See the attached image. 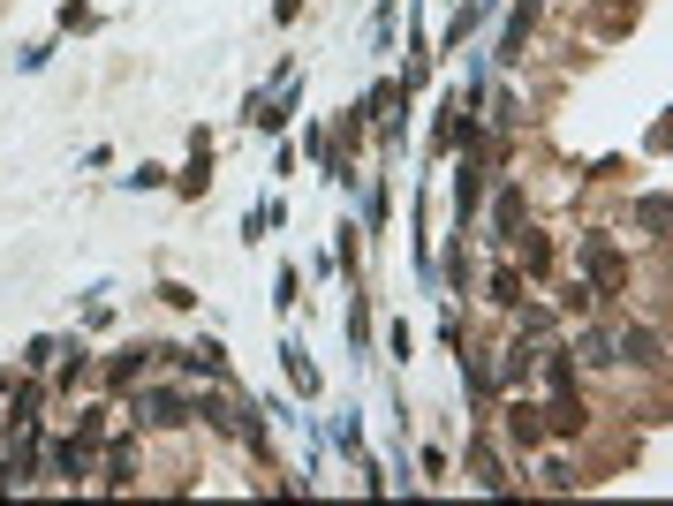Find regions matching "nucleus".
Wrapping results in <instances>:
<instances>
[{
	"instance_id": "nucleus-3",
	"label": "nucleus",
	"mask_w": 673,
	"mask_h": 506,
	"mask_svg": "<svg viewBox=\"0 0 673 506\" xmlns=\"http://www.w3.org/2000/svg\"><path fill=\"white\" fill-rule=\"evenodd\" d=\"M613 363H658V333H651V325H628V333H621V355H613Z\"/></svg>"
},
{
	"instance_id": "nucleus-10",
	"label": "nucleus",
	"mask_w": 673,
	"mask_h": 506,
	"mask_svg": "<svg viewBox=\"0 0 673 506\" xmlns=\"http://www.w3.org/2000/svg\"><path fill=\"white\" fill-rule=\"evenodd\" d=\"M394 23H401V16H394V0H379V16H371V46H379V53L394 46Z\"/></svg>"
},
{
	"instance_id": "nucleus-11",
	"label": "nucleus",
	"mask_w": 673,
	"mask_h": 506,
	"mask_svg": "<svg viewBox=\"0 0 673 506\" xmlns=\"http://www.w3.org/2000/svg\"><path fill=\"white\" fill-rule=\"evenodd\" d=\"M280 355H288V378H295V386H303V393H311V386H318V371H311V355H303V348H280Z\"/></svg>"
},
{
	"instance_id": "nucleus-5",
	"label": "nucleus",
	"mask_w": 673,
	"mask_h": 506,
	"mask_svg": "<svg viewBox=\"0 0 673 506\" xmlns=\"http://www.w3.org/2000/svg\"><path fill=\"white\" fill-rule=\"evenodd\" d=\"M152 355H159V340H152V348L137 340V348H121V355H114V371H106V378H114V386H129V378H137L144 363H152Z\"/></svg>"
},
{
	"instance_id": "nucleus-13",
	"label": "nucleus",
	"mask_w": 673,
	"mask_h": 506,
	"mask_svg": "<svg viewBox=\"0 0 673 506\" xmlns=\"http://www.w3.org/2000/svg\"><path fill=\"white\" fill-rule=\"evenodd\" d=\"M205 182H212V167H205V152H197L190 167H182V197H197V189H205Z\"/></svg>"
},
{
	"instance_id": "nucleus-4",
	"label": "nucleus",
	"mask_w": 673,
	"mask_h": 506,
	"mask_svg": "<svg viewBox=\"0 0 673 506\" xmlns=\"http://www.w3.org/2000/svg\"><path fill=\"white\" fill-rule=\"evenodd\" d=\"M38 408H46V393H38V386H16V401H8V416H0V423L23 431V423H38Z\"/></svg>"
},
{
	"instance_id": "nucleus-7",
	"label": "nucleus",
	"mask_w": 673,
	"mask_h": 506,
	"mask_svg": "<svg viewBox=\"0 0 673 506\" xmlns=\"http://www.w3.org/2000/svg\"><path fill=\"white\" fill-rule=\"evenodd\" d=\"M530 363H537L530 348H507V355H500V386H522V378H530Z\"/></svg>"
},
{
	"instance_id": "nucleus-6",
	"label": "nucleus",
	"mask_w": 673,
	"mask_h": 506,
	"mask_svg": "<svg viewBox=\"0 0 673 506\" xmlns=\"http://www.w3.org/2000/svg\"><path fill=\"white\" fill-rule=\"evenodd\" d=\"M190 416H205L212 431H235V416H242V408H227L220 393H205V401H190Z\"/></svg>"
},
{
	"instance_id": "nucleus-12",
	"label": "nucleus",
	"mask_w": 673,
	"mask_h": 506,
	"mask_svg": "<svg viewBox=\"0 0 673 506\" xmlns=\"http://www.w3.org/2000/svg\"><path fill=\"white\" fill-rule=\"evenodd\" d=\"M507 431H515V446H530V439H537V408H522V401H515V416H507Z\"/></svg>"
},
{
	"instance_id": "nucleus-1",
	"label": "nucleus",
	"mask_w": 673,
	"mask_h": 506,
	"mask_svg": "<svg viewBox=\"0 0 673 506\" xmlns=\"http://www.w3.org/2000/svg\"><path fill=\"white\" fill-rule=\"evenodd\" d=\"M182 416H190V401H182V393H167V386L137 393V431H174Z\"/></svg>"
},
{
	"instance_id": "nucleus-2",
	"label": "nucleus",
	"mask_w": 673,
	"mask_h": 506,
	"mask_svg": "<svg viewBox=\"0 0 673 506\" xmlns=\"http://www.w3.org/2000/svg\"><path fill=\"white\" fill-rule=\"evenodd\" d=\"M545 423H553L560 439H575V431H583V393H575V386H553V408H545Z\"/></svg>"
},
{
	"instance_id": "nucleus-9",
	"label": "nucleus",
	"mask_w": 673,
	"mask_h": 506,
	"mask_svg": "<svg viewBox=\"0 0 673 506\" xmlns=\"http://www.w3.org/2000/svg\"><path fill=\"white\" fill-rule=\"evenodd\" d=\"M484 295H492L500 310H515V303H522V280H515V272H492V287H484Z\"/></svg>"
},
{
	"instance_id": "nucleus-8",
	"label": "nucleus",
	"mask_w": 673,
	"mask_h": 506,
	"mask_svg": "<svg viewBox=\"0 0 673 506\" xmlns=\"http://www.w3.org/2000/svg\"><path fill=\"white\" fill-rule=\"evenodd\" d=\"M492 220H500V242H515V227H522V197L515 189H500V212H492Z\"/></svg>"
}]
</instances>
